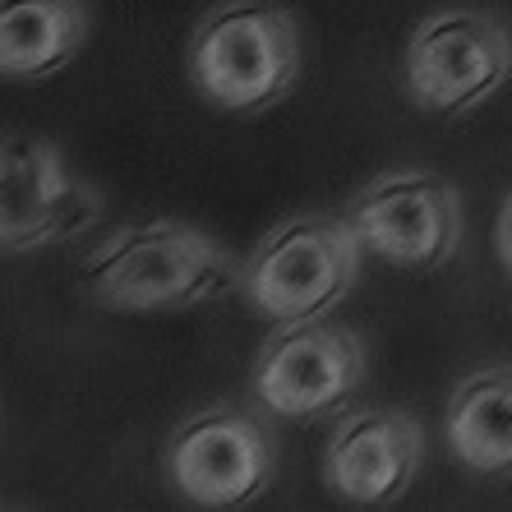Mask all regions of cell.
I'll return each instance as SVG.
<instances>
[{
  "instance_id": "6da1fadb",
  "label": "cell",
  "mask_w": 512,
  "mask_h": 512,
  "mask_svg": "<svg viewBox=\"0 0 512 512\" xmlns=\"http://www.w3.org/2000/svg\"><path fill=\"white\" fill-rule=\"evenodd\" d=\"M240 286L231 254L185 222H143L111 231L84 259V291L120 314H167Z\"/></svg>"
},
{
  "instance_id": "7a4b0ae2",
  "label": "cell",
  "mask_w": 512,
  "mask_h": 512,
  "mask_svg": "<svg viewBox=\"0 0 512 512\" xmlns=\"http://www.w3.org/2000/svg\"><path fill=\"white\" fill-rule=\"evenodd\" d=\"M190 79L217 111L259 116L300 79L296 19L277 0H227L203 14L190 42Z\"/></svg>"
},
{
  "instance_id": "3957f363",
  "label": "cell",
  "mask_w": 512,
  "mask_h": 512,
  "mask_svg": "<svg viewBox=\"0 0 512 512\" xmlns=\"http://www.w3.org/2000/svg\"><path fill=\"white\" fill-rule=\"evenodd\" d=\"M360 273V236L337 217H291L240 268V291L263 319L310 323L342 305Z\"/></svg>"
},
{
  "instance_id": "277c9868",
  "label": "cell",
  "mask_w": 512,
  "mask_h": 512,
  "mask_svg": "<svg viewBox=\"0 0 512 512\" xmlns=\"http://www.w3.org/2000/svg\"><path fill=\"white\" fill-rule=\"evenodd\" d=\"M512 70V37L499 19L476 10H439L411 33L402 60L406 97L434 120H457L503 88Z\"/></svg>"
},
{
  "instance_id": "5b68a950",
  "label": "cell",
  "mask_w": 512,
  "mask_h": 512,
  "mask_svg": "<svg viewBox=\"0 0 512 512\" xmlns=\"http://www.w3.org/2000/svg\"><path fill=\"white\" fill-rule=\"evenodd\" d=\"M167 480L194 508H250L277 476L273 429L245 406H203L167 443Z\"/></svg>"
},
{
  "instance_id": "8992f818",
  "label": "cell",
  "mask_w": 512,
  "mask_h": 512,
  "mask_svg": "<svg viewBox=\"0 0 512 512\" xmlns=\"http://www.w3.org/2000/svg\"><path fill=\"white\" fill-rule=\"evenodd\" d=\"M346 222L356 227L365 250H374L393 268L429 273L453 259L462 240V203L443 176L388 171L351 199Z\"/></svg>"
},
{
  "instance_id": "52a82bcc",
  "label": "cell",
  "mask_w": 512,
  "mask_h": 512,
  "mask_svg": "<svg viewBox=\"0 0 512 512\" xmlns=\"http://www.w3.org/2000/svg\"><path fill=\"white\" fill-rule=\"evenodd\" d=\"M102 199L74 180L56 143L42 134H5L0 148V245L5 254L42 250L97 222Z\"/></svg>"
},
{
  "instance_id": "ba28073f",
  "label": "cell",
  "mask_w": 512,
  "mask_h": 512,
  "mask_svg": "<svg viewBox=\"0 0 512 512\" xmlns=\"http://www.w3.org/2000/svg\"><path fill=\"white\" fill-rule=\"evenodd\" d=\"M365 374L360 337L333 323H291L282 337L263 346L254 365V397L268 416L314 420L333 416L351 402Z\"/></svg>"
},
{
  "instance_id": "9c48e42d",
  "label": "cell",
  "mask_w": 512,
  "mask_h": 512,
  "mask_svg": "<svg viewBox=\"0 0 512 512\" xmlns=\"http://www.w3.org/2000/svg\"><path fill=\"white\" fill-rule=\"evenodd\" d=\"M420 471V425L406 411H351L328 439L323 480L360 508L397 503Z\"/></svg>"
},
{
  "instance_id": "30bf717a",
  "label": "cell",
  "mask_w": 512,
  "mask_h": 512,
  "mask_svg": "<svg viewBox=\"0 0 512 512\" xmlns=\"http://www.w3.org/2000/svg\"><path fill=\"white\" fill-rule=\"evenodd\" d=\"M84 37V0H0V74L14 84H42L65 70Z\"/></svg>"
},
{
  "instance_id": "8fae6325",
  "label": "cell",
  "mask_w": 512,
  "mask_h": 512,
  "mask_svg": "<svg viewBox=\"0 0 512 512\" xmlns=\"http://www.w3.org/2000/svg\"><path fill=\"white\" fill-rule=\"evenodd\" d=\"M448 448L476 476H512V365L466 374L448 397Z\"/></svg>"
},
{
  "instance_id": "7c38bea8",
  "label": "cell",
  "mask_w": 512,
  "mask_h": 512,
  "mask_svg": "<svg viewBox=\"0 0 512 512\" xmlns=\"http://www.w3.org/2000/svg\"><path fill=\"white\" fill-rule=\"evenodd\" d=\"M494 250H499V263L512 273V194H508V203H503V213H499V231H494Z\"/></svg>"
}]
</instances>
